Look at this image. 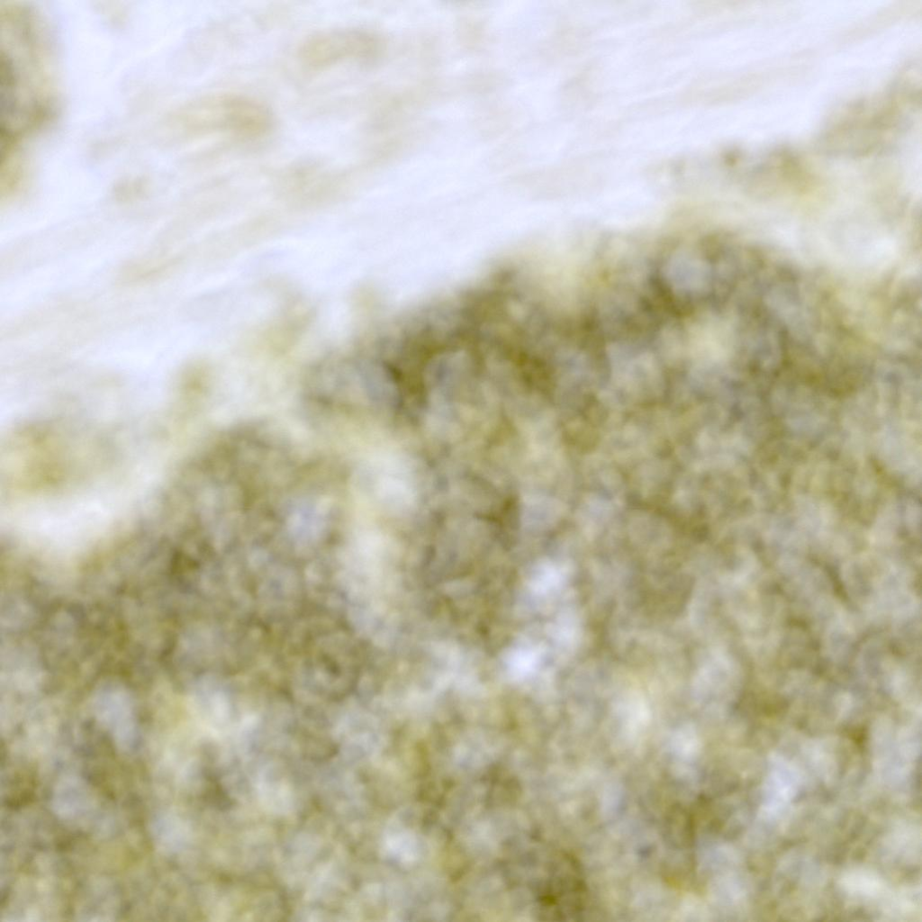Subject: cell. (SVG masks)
Instances as JSON below:
<instances>
[{
    "label": "cell",
    "instance_id": "1",
    "mask_svg": "<svg viewBox=\"0 0 922 922\" xmlns=\"http://www.w3.org/2000/svg\"><path fill=\"white\" fill-rule=\"evenodd\" d=\"M366 40L353 29L334 28L308 36L298 50L300 62L309 69L320 70L361 57Z\"/></svg>",
    "mask_w": 922,
    "mask_h": 922
}]
</instances>
